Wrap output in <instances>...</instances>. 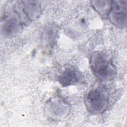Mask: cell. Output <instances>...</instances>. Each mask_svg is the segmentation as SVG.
I'll use <instances>...</instances> for the list:
<instances>
[{
	"instance_id": "cell-1",
	"label": "cell",
	"mask_w": 127,
	"mask_h": 127,
	"mask_svg": "<svg viewBox=\"0 0 127 127\" xmlns=\"http://www.w3.org/2000/svg\"><path fill=\"white\" fill-rule=\"evenodd\" d=\"M90 65L93 73L103 80L113 79L117 70L111 57L104 52H95L90 58Z\"/></svg>"
},
{
	"instance_id": "cell-5",
	"label": "cell",
	"mask_w": 127,
	"mask_h": 127,
	"mask_svg": "<svg viewBox=\"0 0 127 127\" xmlns=\"http://www.w3.org/2000/svg\"><path fill=\"white\" fill-rule=\"evenodd\" d=\"M23 11L26 15L31 20L36 19L42 12V7L39 1H23Z\"/></svg>"
},
{
	"instance_id": "cell-3",
	"label": "cell",
	"mask_w": 127,
	"mask_h": 127,
	"mask_svg": "<svg viewBox=\"0 0 127 127\" xmlns=\"http://www.w3.org/2000/svg\"><path fill=\"white\" fill-rule=\"evenodd\" d=\"M127 1H112L108 13L112 23L119 28H124L127 23Z\"/></svg>"
},
{
	"instance_id": "cell-2",
	"label": "cell",
	"mask_w": 127,
	"mask_h": 127,
	"mask_svg": "<svg viewBox=\"0 0 127 127\" xmlns=\"http://www.w3.org/2000/svg\"><path fill=\"white\" fill-rule=\"evenodd\" d=\"M109 94L101 87H96L89 91L84 98V103L87 111L93 115L102 113L107 108Z\"/></svg>"
},
{
	"instance_id": "cell-8",
	"label": "cell",
	"mask_w": 127,
	"mask_h": 127,
	"mask_svg": "<svg viewBox=\"0 0 127 127\" xmlns=\"http://www.w3.org/2000/svg\"><path fill=\"white\" fill-rule=\"evenodd\" d=\"M56 36V30L53 28H48L45 32L44 33V41L46 44H54Z\"/></svg>"
},
{
	"instance_id": "cell-7",
	"label": "cell",
	"mask_w": 127,
	"mask_h": 127,
	"mask_svg": "<svg viewBox=\"0 0 127 127\" xmlns=\"http://www.w3.org/2000/svg\"><path fill=\"white\" fill-rule=\"evenodd\" d=\"M112 1L94 0L92 1V5L94 8L101 15L105 16L108 15L110 11Z\"/></svg>"
},
{
	"instance_id": "cell-6",
	"label": "cell",
	"mask_w": 127,
	"mask_h": 127,
	"mask_svg": "<svg viewBox=\"0 0 127 127\" xmlns=\"http://www.w3.org/2000/svg\"><path fill=\"white\" fill-rule=\"evenodd\" d=\"M20 28L19 22L13 17H9L5 19L1 25L2 32L7 37L16 35L19 32Z\"/></svg>"
},
{
	"instance_id": "cell-4",
	"label": "cell",
	"mask_w": 127,
	"mask_h": 127,
	"mask_svg": "<svg viewBox=\"0 0 127 127\" xmlns=\"http://www.w3.org/2000/svg\"><path fill=\"white\" fill-rule=\"evenodd\" d=\"M83 79L81 73L73 67H68L59 76V82L64 87L79 83Z\"/></svg>"
}]
</instances>
